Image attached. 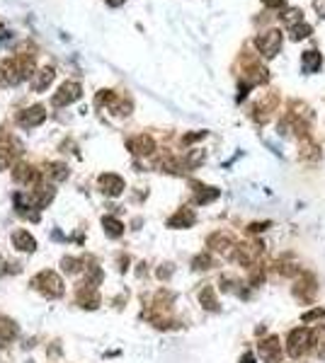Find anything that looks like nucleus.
I'll list each match as a JSON object with an SVG mask.
<instances>
[{"instance_id":"obj_8","label":"nucleus","mask_w":325,"mask_h":363,"mask_svg":"<svg viewBox=\"0 0 325 363\" xmlns=\"http://www.w3.org/2000/svg\"><path fill=\"white\" fill-rule=\"evenodd\" d=\"M129 148L134 150V153H139V155H146V153L153 150V140H150L148 136H139V138H134L129 143Z\"/></svg>"},{"instance_id":"obj_14","label":"nucleus","mask_w":325,"mask_h":363,"mask_svg":"<svg viewBox=\"0 0 325 363\" xmlns=\"http://www.w3.org/2000/svg\"><path fill=\"white\" fill-rule=\"evenodd\" d=\"M304 63H306V68H316L320 63V56H318L316 51H306L304 54Z\"/></svg>"},{"instance_id":"obj_7","label":"nucleus","mask_w":325,"mask_h":363,"mask_svg":"<svg viewBox=\"0 0 325 363\" xmlns=\"http://www.w3.org/2000/svg\"><path fill=\"white\" fill-rule=\"evenodd\" d=\"M12 245H15L19 252H34V247H37L34 237H32L27 230H17V233L12 235Z\"/></svg>"},{"instance_id":"obj_1","label":"nucleus","mask_w":325,"mask_h":363,"mask_svg":"<svg viewBox=\"0 0 325 363\" xmlns=\"http://www.w3.org/2000/svg\"><path fill=\"white\" fill-rule=\"evenodd\" d=\"M32 286L41 291L47 298H56V296H61V293H63V281L58 279L54 271H41L37 279L32 281Z\"/></svg>"},{"instance_id":"obj_10","label":"nucleus","mask_w":325,"mask_h":363,"mask_svg":"<svg viewBox=\"0 0 325 363\" xmlns=\"http://www.w3.org/2000/svg\"><path fill=\"white\" fill-rule=\"evenodd\" d=\"M194 223V213L192 211H180L175 218H170V228H177V225H192Z\"/></svg>"},{"instance_id":"obj_13","label":"nucleus","mask_w":325,"mask_h":363,"mask_svg":"<svg viewBox=\"0 0 325 363\" xmlns=\"http://www.w3.org/2000/svg\"><path fill=\"white\" fill-rule=\"evenodd\" d=\"M49 175H51V179H56V182H63V179L68 177V167H66L63 162H54L51 170H49Z\"/></svg>"},{"instance_id":"obj_6","label":"nucleus","mask_w":325,"mask_h":363,"mask_svg":"<svg viewBox=\"0 0 325 363\" xmlns=\"http://www.w3.org/2000/svg\"><path fill=\"white\" fill-rule=\"evenodd\" d=\"M257 44H260V49L267 54V56H274V54L279 51V44H281V34H279V32H267Z\"/></svg>"},{"instance_id":"obj_16","label":"nucleus","mask_w":325,"mask_h":363,"mask_svg":"<svg viewBox=\"0 0 325 363\" xmlns=\"http://www.w3.org/2000/svg\"><path fill=\"white\" fill-rule=\"evenodd\" d=\"M63 269L68 271V274H75V271L80 269V267H78V259H71V257H68V259H63Z\"/></svg>"},{"instance_id":"obj_2","label":"nucleus","mask_w":325,"mask_h":363,"mask_svg":"<svg viewBox=\"0 0 325 363\" xmlns=\"http://www.w3.org/2000/svg\"><path fill=\"white\" fill-rule=\"evenodd\" d=\"M78 97H80V85L78 83H66V85H61L58 94L54 97V104L56 107H63V104L75 102Z\"/></svg>"},{"instance_id":"obj_9","label":"nucleus","mask_w":325,"mask_h":363,"mask_svg":"<svg viewBox=\"0 0 325 363\" xmlns=\"http://www.w3.org/2000/svg\"><path fill=\"white\" fill-rule=\"evenodd\" d=\"M102 225H104V233L110 235V237H119L121 233H124V225L117 221V218H102Z\"/></svg>"},{"instance_id":"obj_3","label":"nucleus","mask_w":325,"mask_h":363,"mask_svg":"<svg viewBox=\"0 0 325 363\" xmlns=\"http://www.w3.org/2000/svg\"><path fill=\"white\" fill-rule=\"evenodd\" d=\"M44 119H47V112H44V107H32V109H25V112L17 116L19 126H25V129L39 126V124H41Z\"/></svg>"},{"instance_id":"obj_4","label":"nucleus","mask_w":325,"mask_h":363,"mask_svg":"<svg viewBox=\"0 0 325 363\" xmlns=\"http://www.w3.org/2000/svg\"><path fill=\"white\" fill-rule=\"evenodd\" d=\"M100 186L107 196H119L124 191V179L117 177V175H102L100 177Z\"/></svg>"},{"instance_id":"obj_11","label":"nucleus","mask_w":325,"mask_h":363,"mask_svg":"<svg viewBox=\"0 0 325 363\" xmlns=\"http://www.w3.org/2000/svg\"><path fill=\"white\" fill-rule=\"evenodd\" d=\"M54 80V70L51 68H44V70H39L37 80H34V90H44L49 83Z\"/></svg>"},{"instance_id":"obj_12","label":"nucleus","mask_w":325,"mask_h":363,"mask_svg":"<svg viewBox=\"0 0 325 363\" xmlns=\"http://www.w3.org/2000/svg\"><path fill=\"white\" fill-rule=\"evenodd\" d=\"M15 179H17V182H34V179H37V172L32 167H27V165H19V167L15 170Z\"/></svg>"},{"instance_id":"obj_15","label":"nucleus","mask_w":325,"mask_h":363,"mask_svg":"<svg viewBox=\"0 0 325 363\" xmlns=\"http://www.w3.org/2000/svg\"><path fill=\"white\" fill-rule=\"evenodd\" d=\"M199 298H202V303H204L206 307H216V300H214V293H211V288H204Z\"/></svg>"},{"instance_id":"obj_5","label":"nucleus","mask_w":325,"mask_h":363,"mask_svg":"<svg viewBox=\"0 0 325 363\" xmlns=\"http://www.w3.org/2000/svg\"><path fill=\"white\" fill-rule=\"evenodd\" d=\"M306 344H308V332H304V329H296V332H291V336H289V354L291 356H298L306 351Z\"/></svg>"}]
</instances>
